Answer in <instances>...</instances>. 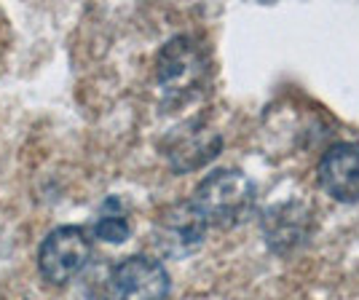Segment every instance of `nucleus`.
<instances>
[{
  "label": "nucleus",
  "mask_w": 359,
  "mask_h": 300,
  "mask_svg": "<svg viewBox=\"0 0 359 300\" xmlns=\"http://www.w3.org/2000/svg\"><path fill=\"white\" fill-rule=\"evenodd\" d=\"M169 289L172 279L158 260L132 255L110 268L100 300H166Z\"/></svg>",
  "instance_id": "nucleus-3"
},
{
  "label": "nucleus",
  "mask_w": 359,
  "mask_h": 300,
  "mask_svg": "<svg viewBox=\"0 0 359 300\" xmlns=\"http://www.w3.org/2000/svg\"><path fill=\"white\" fill-rule=\"evenodd\" d=\"M91 257V239L81 225L54 228L38 250V268L46 282L67 285L73 276L86 268Z\"/></svg>",
  "instance_id": "nucleus-4"
},
{
  "label": "nucleus",
  "mask_w": 359,
  "mask_h": 300,
  "mask_svg": "<svg viewBox=\"0 0 359 300\" xmlns=\"http://www.w3.org/2000/svg\"><path fill=\"white\" fill-rule=\"evenodd\" d=\"M255 182L239 169H217L196 185L191 204L210 228H233L255 212Z\"/></svg>",
  "instance_id": "nucleus-2"
},
{
  "label": "nucleus",
  "mask_w": 359,
  "mask_h": 300,
  "mask_svg": "<svg viewBox=\"0 0 359 300\" xmlns=\"http://www.w3.org/2000/svg\"><path fill=\"white\" fill-rule=\"evenodd\" d=\"M220 150H223V135L201 118L185 121L175 132H169L161 142L166 164L177 175H188V172L207 166L212 158H217Z\"/></svg>",
  "instance_id": "nucleus-5"
},
{
  "label": "nucleus",
  "mask_w": 359,
  "mask_h": 300,
  "mask_svg": "<svg viewBox=\"0 0 359 300\" xmlns=\"http://www.w3.org/2000/svg\"><path fill=\"white\" fill-rule=\"evenodd\" d=\"M309 233H311V210L300 201L276 204L263 214L266 244L279 255L292 252L298 244L309 239Z\"/></svg>",
  "instance_id": "nucleus-8"
},
{
  "label": "nucleus",
  "mask_w": 359,
  "mask_h": 300,
  "mask_svg": "<svg viewBox=\"0 0 359 300\" xmlns=\"http://www.w3.org/2000/svg\"><path fill=\"white\" fill-rule=\"evenodd\" d=\"M316 180L330 198L359 204V142L330 145L316 166Z\"/></svg>",
  "instance_id": "nucleus-7"
},
{
  "label": "nucleus",
  "mask_w": 359,
  "mask_h": 300,
  "mask_svg": "<svg viewBox=\"0 0 359 300\" xmlns=\"http://www.w3.org/2000/svg\"><path fill=\"white\" fill-rule=\"evenodd\" d=\"M207 228L210 225L204 223V217L188 198V201L166 207L158 214L156 228H153V239L166 257H188L194 255L196 250H201Z\"/></svg>",
  "instance_id": "nucleus-6"
},
{
  "label": "nucleus",
  "mask_w": 359,
  "mask_h": 300,
  "mask_svg": "<svg viewBox=\"0 0 359 300\" xmlns=\"http://www.w3.org/2000/svg\"><path fill=\"white\" fill-rule=\"evenodd\" d=\"M210 57L196 35H175L156 57V81L164 102L182 105L207 86Z\"/></svg>",
  "instance_id": "nucleus-1"
},
{
  "label": "nucleus",
  "mask_w": 359,
  "mask_h": 300,
  "mask_svg": "<svg viewBox=\"0 0 359 300\" xmlns=\"http://www.w3.org/2000/svg\"><path fill=\"white\" fill-rule=\"evenodd\" d=\"M132 233V225L126 220V212L118 198H107L94 223V236L107 244H123Z\"/></svg>",
  "instance_id": "nucleus-9"
}]
</instances>
